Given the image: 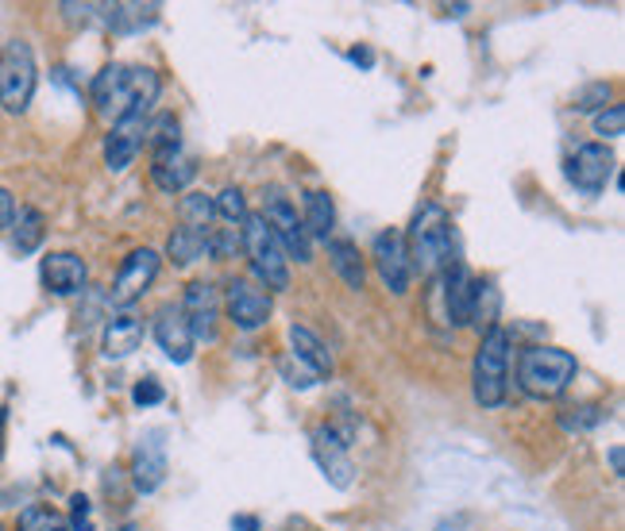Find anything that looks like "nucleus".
Here are the masks:
<instances>
[{
  "mask_svg": "<svg viewBox=\"0 0 625 531\" xmlns=\"http://www.w3.org/2000/svg\"><path fill=\"white\" fill-rule=\"evenodd\" d=\"M159 74L147 70V66H104L93 78V109L101 112L104 120H124L127 112H147L150 104L159 101Z\"/></svg>",
  "mask_w": 625,
  "mask_h": 531,
  "instance_id": "f257e3e1",
  "label": "nucleus"
},
{
  "mask_svg": "<svg viewBox=\"0 0 625 531\" xmlns=\"http://www.w3.org/2000/svg\"><path fill=\"white\" fill-rule=\"evenodd\" d=\"M405 255H410V270H417L421 278L444 274L451 266V216L440 204L417 208L405 235Z\"/></svg>",
  "mask_w": 625,
  "mask_h": 531,
  "instance_id": "f03ea898",
  "label": "nucleus"
},
{
  "mask_svg": "<svg viewBox=\"0 0 625 531\" xmlns=\"http://www.w3.org/2000/svg\"><path fill=\"white\" fill-rule=\"evenodd\" d=\"M576 377V359L560 347H525L522 359H517V382L529 397L537 400H553Z\"/></svg>",
  "mask_w": 625,
  "mask_h": 531,
  "instance_id": "7ed1b4c3",
  "label": "nucleus"
},
{
  "mask_svg": "<svg viewBox=\"0 0 625 531\" xmlns=\"http://www.w3.org/2000/svg\"><path fill=\"white\" fill-rule=\"evenodd\" d=\"M510 331L506 328H491L479 343L476 354V400L483 408H499L506 400V382H510Z\"/></svg>",
  "mask_w": 625,
  "mask_h": 531,
  "instance_id": "20e7f679",
  "label": "nucleus"
},
{
  "mask_svg": "<svg viewBox=\"0 0 625 531\" xmlns=\"http://www.w3.org/2000/svg\"><path fill=\"white\" fill-rule=\"evenodd\" d=\"M239 247L252 258V270L267 290H286L290 285V266H286V250L278 247L275 231L267 227L263 216H247L239 227Z\"/></svg>",
  "mask_w": 625,
  "mask_h": 531,
  "instance_id": "39448f33",
  "label": "nucleus"
},
{
  "mask_svg": "<svg viewBox=\"0 0 625 531\" xmlns=\"http://www.w3.org/2000/svg\"><path fill=\"white\" fill-rule=\"evenodd\" d=\"M35 97V55L24 39H12L0 47V109L9 116L27 112Z\"/></svg>",
  "mask_w": 625,
  "mask_h": 531,
  "instance_id": "423d86ee",
  "label": "nucleus"
},
{
  "mask_svg": "<svg viewBox=\"0 0 625 531\" xmlns=\"http://www.w3.org/2000/svg\"><path fill=\"white\" fill-rule=\"evenodd\" d=\"M263 219H267V227L275 231L278 247L286 250V258H298V262H309V235L305 227H301L298 219V208L290 204V196L282 193L278 185L263 189Z\"/></svg>",
  "mask_w": 625,
  "mask_h": 531,
  "instance_id": "0eeeda50",
  "label": "nucleus"
},
{
  "mask_svg": "<svg viewBox=\"0 0 625 531\" xmlns=\"http://www.w3.org/2000/svg\"><path fill=\"white\" fill-rule=\"evenodd\" d=\"M155 278H159V250H150V247L132 250V255L124 258V266H120L116 282H112V293H109L112 305H120V308L135 305V301L150 290Z\"/></svg>",
  "mask_w": 625,
  "mask_h": 531,
  "instance_id": "6e6552de",
  "label": "nucleus"
},
{
  "mask_svg": "<svg viewBox=\"0 0 625 531\" xmlns=\"http://www.w3.org/2000/svg\"><path fill=\"white\" fill-rule=\"evenodd\" d=\"M224 308H228V320L236 324L239 331H255L270 320V293L259 290L247 278H232L228 293H224Z\"/></svg>",
  "mask_w": 625,
  "mask_h": 531,
  "instance_id": "1a4fd4ad",
  "label": "nucleus"
},
{
  "mask_svg": "<svg viewBox=\"0 0 625 531\" xmlns=\"http://www.w3.org/2000/svg\"><path fill=\"white\" fill-rule=\"evenodd\" d=\"M309 447H313V459H317L321 474H325L336 489H348L351 477H356V466H351V459H348V443L336 436L333 423H321V428H313Z\"/></svg>",
  "mask_w": 625,
  "mask_h": 531,
  "instance_id": "9d476101",
  "label": "nucleus"
},
{
  "mask_svg": "<svg viewBox=\"0 0 625 531\" xmlns=\"http://www.w3.org/2000/svg\"><path fill=\"white\" fill-rule=\"evenodd\" d=\"M610 178H614V155L606 143H587L568 158V181L583 193H602Z\"/></svg>",
  "mask_w": 625,
  "mask_h": 531,
  "instance_id": "9b49d317",
  "label": "nucleus"
},
{
  "mask_svg": "<svg viewBox=\"0 0 625 531\" xmlns=\"http://www.w3.org/2000/svg\"><path fill=\"white\" fill-rule=\"evenodd\" d=\"M143 135H147V112H127L124 120H116L104 139V162L112 173H124L135 162V155L143 150Z\"/></svg>",
  "mask_w": 625,
  "mask_h": 531,
  "instance_id": "f8f14e48",
  "label": "nucleus"
},
{
  "mask_svg": "<svg viewBox=\"0 0 625 531\" xmlns=\"http://www.w3.org/2000/svg\"><path fill=\"white\" fill-rule=\"evenodd\" d=\"M375 270H379L382 285L394 297H402L410 290V255H405L402 231H379V239H375Z\"/></svg>",
  "mask_w": 625,
  "mask_h": 531,
  "instance_id": "ddd939ff",
  "label": "nucleus"
},
{
  "mask_svg": "<svg viewBox=\"0 0 625 531\" xmlns=\"http://www.w3.org/2000/svg\"><path fill=\"white\" fill-rule=\"evenodd\" d=\"M167 477V447H163V431H147L132 454V482L139 493H155Z\"/></svg>",
  "mask_w": 625,
  "mask_h": 531,
  "instance_id": "4468645a",
  "label": "nucleus"
},
{
  "mask_svg": "<svg viewBox=\"0 0 625 531\" xmlns=\"http://www.w3.org/2000/svg\"><path fill=\"white\" fill-rule=\"evenodd\" d=\"M216 313H221V305H216L213 285L193 282L190 290H186V297H182V316H186V324H190L193 343H198V339L213 343V339H216Z\"/></svg>",
  "mask_w": 625,
  "mask_h": 531,
  "instance_id": "2eb2a0df",
  "label": "nucleus"
},
{
  "mask_svg": "<svg viewBox=\"0 0 625 531\" xmlns=\"http://www.w3.org/2000/svg\"><path fill=\"white\" fill-rule=\"evenodd\" d=\"M155 339H159V347L167 351V359L178 362V366L193 359V336L182 316V305H163L159 313H155Z\"/></svg>",
  "mask_w": 625,
  "mask_h": 531,
  "instance_id": "dca6fc26",
  "label": "nucleus"
},
{
  "mask_svg": "<svg viewBox=\"0 0 625 531\" xmlns=\"http://www.w3.org/2000/svg\"><path fill=\"white\" fill-rule=\"evenodd\" d=\"M86 262L70 250H55V255L43 258V285H47L55 297H74V293L86 290Z\"/></svg>",
  "mask_w": 625,
  "mask_h": 531,
  "instance_id": "f3484780",
  "label": "nucleus"
},
{
  "mask_svg": "<svg viewBox=\"0 0 625 531\" xmlns=\"http://www.w3.org/2000/svg\"><path fill=\"white\" fill-rule=\"evenodd\" d=\"M471 274H467L464 266L451 262L448 270H444V285H440V297H444V324H451V328H464L467 324V313H471Z\"/></svg>",
  "mask_w": 625,
  "mask_h": 531,
  "instance_id": "a211bd4d",
  "label": "nucleus"
},
{
  "mask_svg": "<svg viewBox=\"0 0 625 531\" xmlns=\"http://www.w3.org/2000/svg\"><path fill=\"white\" fill-rule=\"evenodd\" d=\"M143 343V320L132 313H120L104 328V359H127L132 351H139Z\"/></svg>",
  "mask_w": 625,
  "mask_h": 531,
  "instance_id": "6ab92c4d",
  "label": "nucleus"
},
{
  "mask_svg": "<svg viewBox=\"0 0 625 531\" xmlns=\"http://www.w3.org/2000/svg\"><path fill=\"white\" fill-rule=\"evenodd\" d=\"M290 347H293V359H298L305 370H313L317 377L333 374V354H328V347L321 343V339L313 336L309 328L293 324V328H290Z\"/></svg>",
  "mask_w": 625,
  "mask_h": 531,
  "instance_id": "aec40b11",
  "label": "nucleus"
},
{
  "mask_svg": "<svg viewBox=\"0 0 625 531\" xmlns=\"http://www.w3.org/2000/svg\"><path fill=\"white\" fill-rule=\"evenodd\" d=\"M150 178H155V185H159L163 193H182V189H190V181L198 178V166H193V158H186L182 150H178V155H167V158H150Z\"/></svg>",
  "mask_w": 625,
  "mask_h": 531,
  "instance_id": "412c9836",
  "label": "nucleus"
},
{
  "mask_svg": "<svg viewBox=\"0 0 625 531\" xmlns=\"http://www.w3.org/2000/svg\"><path fill=\"white\" fill-rule=\"evenodd\" d=\"M499 308H502V297H499V285L494 282H476L471 285V313H467V324H476L479 336H487L491 328H499Z\"/></svg>",
  "mask_w": 625,
  "mask_h": 531,
  "instance_id": "4be33fe9",
  "label": "nucleus"
},
{
  "mask_svg": "<svg viewBox=\"0 0 625 531\" xmlns=\"http://www.w3.org/2000/svg\"><path fill=\"white\" fill-rule=\"evenodd\" d=\"M143 143H147L150 158L178 155V150H182V127H178V120L170 116V112H163V116L147 120V135H143Z\"/></svg>",
  "mask_w": 625,
  "mask_h": 531,
  "instance_id": "5701e85b",
  "label": "nucleus"
},
{
  "mask_svg": "<svg viewBox=\"0 0 625 531\" xmlns=\"http://www.w3.org/2000/svg\"><path fill=\"white\" fill-rule=\"evenodd\" d=\"M333 224H336L333 196H328L325 189L305 193V219H301L305 235H313V239H328V235H333Z\"/></svg>",
  "mask_w": 625,
  "mask_h": 531,
  "instance_id": "b1692460",
  "label": "nucleus"
},
{
  "mask_svg": "<svg viewBox=\"0 0 625 531\" xmlns=\"http://www.w3.org/2000/svg\"><path fill=\"white\" fill-rule=\"evenodd\" d=\"M101 20L109 27H116V32H139V27L155 24V16H159V4H104Z\"/></svg>",
  "mask_w": 625,
  "mask_h": 531,
  "instance_id": "393cba45",
  "label": "nucleus"
},
{
  "mask_svg": "<svg viewBox=\"0 0 625 531\" xmlns=\"http://www.w3.org/2000/svg\"><path fill=\"white\" fill-rule=\"evenodd\" d=\"M328 258H333L336 274L344 278V285H348V290H364V282H367V266H364V258H359L356 242H348V239H333V242H328Z\"/></svg>",
  "mask_w": 625,
  "mask_h": 531,
  "instance_id": "a878e982",
  "label": "nucleus"
},
{
  "mask_svg": "<svg viewBox=\"0 0 625 531\" xmlns=\"http://www.w3.org/2000/svg\"><path fill=\"white\" fill-rule=\"evenodd\" d=\"M167 255L175 258L178 266L198 262L201 255H209V235L193 231V227H175V235H170V242H167Z\"/></svg>",
  "mask_w": 625,
  "mask_h": 531,
  "instance_id": "bb28decb",
  "label": "nucleus"
},
{
  "mask_svg": "<svg viewBox=\"0 0 625 531\" xmlns=\"http://www.w3.org/2000/svg\"><path fill=\"white\" fill-rule=\"evenodd\" d=\"M43 235H47V224H43L40 208H24L16 219H12V239H16L20 255H32V250H40Z\"/></svg>",
  "mask_w": 625,
  "mask_h": 531,
  "instance_id": "cd10ccee",
  "label": "nucleus"
},
{
  "mask_svg": "<svg viewBox=\"0 0 625 531\" xmlns=\"http://www.w3.org/2000/svg\"><path fill=\"white\" fill-rule=\"evenodd\" d=\"M213 216H216L213 196L193 193V189L182 196V219H186V227H193V231H205V235H209V224H213Z\"/></svg>",
  "mask_w": 625,
  "mask_h": 531,
  "instance_id": "c85d7f7f",
  "label": "nucleus"
},
{
  "mask_svg": "<svg viewBox=\"0 0 625 531\" xmlns=\"http://www.w3.org/2000/svg\"><path fill=\"white\" fill-rule=\"evenodd\" d=\"M16 531H70V523H66L58 512H51V508L32 505V508H24Z\"/></svg>",
  "mask_w": 625,
  "mask_h": 531,
  "instance_id": "c756f323",
  "label": "nucleus"
},
{
  "mask_svg": "<svg viewBox=\"0 0 625 531\" xmlns=\"http://www.w3.org/2000/svg\"><path fill=\"white\" fill-rule=\"evenodd\" d=\"M213 208L221 212V216L228 219L232 227L244 224V219H247V201H244V193H239V189H224V193L216 196Z\"/></svg>",
  "mask_w": 625,
  "mask_h": 531,
  "instance_id": "7c9ffc66",
  "label": "nucleus"
},
{
  "mask_svg": "<svg viewBox=\"0 0 625 531\" xmlns=\"http://www.w3.org/2000/svg\"><path fill=\"white\" fill-rule=\"evenodd\" d=\"M594 132L606 135V139H622V132H625V109H622V104H610V109H602L599 116H594Z\"/></svg>",
  "mask_w": 625,
  "mask_h": 531,
  "instance_id": "2f4dec72",
  "label": "nucleus"
},
{
  "mask_svg": "<svg viewBox=\"0 0 625 531\" xmlns=\"http://www.w3.org/2000/svg\"><path fill=\"white\" fill-rule=\"evenodd\" d=\"M278 374H282L286 385H293V389H313V385H317V374H313V370H305L301 362L293 366V359L278 362Z\"/></svg>",
  "mask_w": 625,
  "mask_h": 531,
  "instance_id": "473e14b6",
  "label": "nucleus"
},
{
  "mask_svg": "<svg viewBox=\"0 0 625 531\" xmlns=\"http://www.w3.org/2000/svg\"><path fill=\"white\" fill-rule=\"evenodd\" d=\"M70 531H93V508L86 493H74L70 500Z\"/></svg>",
  "mask_w": 625,
  "mask_h": 531,
  "instance_id": "72a5a7b5",
  "label": "nucleus"
},
{
  "mask_svg": "<svg viewBox=\"0 0 625 531\" xmlns=\"http://www.w3.org/2000/svg\"><path fill=\"white\" fill-rule=\"evenodd\" d=\"M606 101H610V86H606V81H599V86H587L583 93L576 97V109L579 112H594V109H602Z\"/></svg>",
  "mask_w": 625,
  "mask_h": 531,
  "instance_id": "f704fd0d",
  "label": "nucleus"
},
{
  "mask_svg": "<svg viewBox=\"0 0 625 531\" xmlns=\"http://www.w3.org/2000/svg\"><path fill=\"white\" fill-rule=\"evenodd\" d=\"M163 397H167V393H163V385L155 382V377H147V382H139L135 385V393H132V400L139 408H150V405H163Z\"/></svg>",
  "mask_w": 625,
  "mask_h": 531,
  "instance_id": "c9c22d12",
  "label": "nucleus"
},
{
  "mask_svg": "<svg viewBox=\"0 0 625 531\" xmlns=\"http://www.w3.org/2000/svg\"><path fill=\"white\" fill-rule=\"evenodd\" d=\"M12 219H16V201H12L9 189H0V231L12 227Z\"/></svg>",
  "mask_w": 625,
  "mask_h": 531,
  "instance_id": "e433bc0d",
  "label": "nucleus"
},
{
  "mask_svg": "<svg viewBox=\"0 0 625 531\" xmlns=\"http://www.w3.org/2000/svg\"><path fill=\"white\" fill-rule=\"evenodd\" d=\"M610 470H614L617 477L625 474V451L622 447H610Z\"/></svg>",
  "mask_w": 625,
  "mask_h": 531,
  "instance_id": "4c0bfd02",
  "label": "nucleus"
},
{
  "mask_svg": "<svg viewBox=\"0 0 625 531\" xmlns=\"http://www.w3.org/2000/svg\"><path fill=\"white\" fill-rule=\"evenodd\" d=\"M232 528L236 531H259V520H255V516H232Z\"/></svg>",
  "mask_w": 625,
  "mask_h": 531,
  "instance_id": "58836bf2",
  "label": "nucleus"
},
{
  "mask_svg": "<svg viewBox=\"0 0 625 531\" xmlns=\"http://www.w3.org/2000/svg\"><path fill=\"white\" fill-rule=\"evenodd\" d=\"M351 63H359V66H371L375 63V55H371V50H351Z\"/></svg>",
  "mask_w": 625,
  "mask_h": 531,
  "instance_id": "ea45409f",
  "label": "nucleus"
},
{
  "mask_svg": "<svg viewBox=\"0 0 625 531\" xmlns=\"http://www.w3.org/2000/svg\"><path fill=\"white\" fill-rule=\"evenodd\" d=\"M436 531H464V523H459V520H456V523H440Z\"/></svg>",
  "mask_w": 625,
  "mask_h": 531,
  "instance_id": "a19ab883",
  "label": "nucleus"
},
{
  "mask_svg": "<svg viewBox=\"0 0 625 531\" xmlns=\"http://www.w3.org/2000/svg\"><path fill=\"white\" fill-rule=\"evenodd\" d=\"M4 420H9V408H0V431H4Z\"/></svg>",
  "mask_w": 625,
  "mask_h": 531,
  "instance_id": "79ce46f5",
  "label": "nucleus"
},
{
  "mask_svg": "<svg viewBox=\"0 0 625 531\" xmlns=\"http://www.w3.org/2000/svg\"><path fill=\"white\" fill-rule=\"evenodd\" d=\"M120 531H139V523H124V528H120Z\"/></svg>",
  "mask_w": 625,
  "mask_h": 531,
  "instance_id": "37998d69",
  "label": "nucleus"
},
{
  "mask_svg": "<svg viewBox=\"0 0 625 531\" xmlns=\"http://www.w3.org/2000/svg\"><path fill=\"white\" fill-rule=\"evenodd\" d=\"M0 531H4V528H0Z\"/></svg>",
  "mask_w": 625,
  "mask_h": 531,
  "instance_id": "c03bdc74",
  "label": "nucleus"
}]
</instances>
